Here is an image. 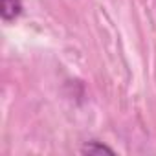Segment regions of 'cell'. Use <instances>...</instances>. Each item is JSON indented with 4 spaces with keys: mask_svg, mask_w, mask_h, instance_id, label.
Wrapping results in <instances>:
<instances>
[{
    "mask_svg": "<svg viewBox=\"0 0 156 156\" xmlns=\"http://www.w3.org/2000/svg\"><path fill=\"white\" fill-rule=\"evenodd\" d=\"M2 19L4 20H15L22 13V2L20 0H2Z\"/></svg>",
    "mask_w": 156,
    "mask_h": 156,
    "instance_id": "6da1fadb",
    "label": "cell"
},
{
    "mask_svg": "<svg viewBox=\"0 0 156 156\" xmlns=\"http://www.w3.org/2000/svg\"><path fill=\"white\" fill-rule=\"evenodd\" d=\"M81 152H83V154H103V152L114 154V151H112L110 147H107V145H103V143H98V141H90V143L83 145V147H81Z\"/></svg>",
    "mask_w": 156,
    "mask_h": 156,
    "instance_id": "7a4b0ae2",
    "label": "cell"
}]
</instances>
